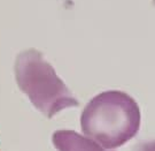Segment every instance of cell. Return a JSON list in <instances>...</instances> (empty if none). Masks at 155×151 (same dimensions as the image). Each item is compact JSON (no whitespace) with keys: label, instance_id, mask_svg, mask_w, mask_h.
I'll return each instance as SVG.
<instances>
[{"label":"cell","instance_id":"obj_1","mask_svg":"<svg viewBox=\"0 0 155 151\" xmlns=\"http://www.w3.org/2000/svg\"><path fill=\"white\" fill-rule=\"evenodd\" d=\"M141 121L137 101L127 92L108 90L100 92L85 105L81 128L105 149H116L138 134Z\"/></svg>","mask_w":155,"mask_h":151},{"label":"cell","instance_id":"obj_2","mask_svg":"<svg viewBox=\"0 0 155 151\" xmlns=\"http://www.w3.org/2000/svg\"><path fill=\"white\" fill-rule=\"evenodd\" d=\"M14 76L18 89L36 110L48 119L66 108L79 105L54 67L37 49H27L17 54Z\"/></svg>","mask_w":155,"mask_h":151},{"label":"cell","instance_id":"obj_3","mask_svg":"<svg viewBox=\"0 0 155 151\" xmlns=\"http://www.w3.org/2000/svg\"><path fill=\"white\" fill-rule=\"evenodd\" d=\"M52 143L58 151H107L93 140L69 129L55 130Z\"/></svg>","mask_w":155,"mask_h":151},{"label":"cell","instance_id":"obj_4","mask_svg":"<svg viewBox=\"0 0 155 151\" xmlns=\"http://www.w3.org/2000/svg\"><path fill=\"white\" fill-rule=\"evenodd\" d=\"M132 151H155V140L141 142L136 146H133Z\"/></svg>","mask_w":155,"mask_h":151},{"label":"cell","instance_id":"obj_5","mask_svg":"<svg viewBox=\"0 0 155 151\" xmlns=\"http://www.w3.org/2000/svg\"><path fill=\"white\" fill-rule=\"evenodd\" d=\"M153 2H154V5H155V0H153Z\"/></svg>","mask_w":155,"mask_h":151}]
</instances>
